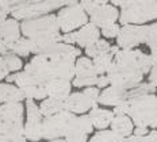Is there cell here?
<instances>
[{"instance_id":"11","label":"cell","mask_w":157,"mask_h":142,"mask_svg":"<svg viewBox=\"0 0 157 142\" xmlns=\"http://www.w3.org/2000/svg\"><path fill=\"white\" fill-rule=\"evenodd\" d=\"M114 62L134 68L137 71L142 72L144 75L150 72V69H152V57H150V54H146V53L138 50V49H133V50H122L121 49L114 56Z\"/></svg>"},{"instance_id":"18","label":"cell","mask_w":157,"mask_h":142,"mask_svg":"<svg viewBox=\"0 0 157 142\" xmlns=\"http://www.w3.org/2000/svg\"><path fill=\"white\" fill-rule=\"evenodd\" d=\"M99 39H100V30L91 22L76 31V44L80 48L87 49L88 46L94 45Z\"/></svg>"},{"instance_id":"29","label":"cell","mask_w":157,"mask_h":142,"mask_svg":"<svg viewBox=\"0 0 157 142\" xmlns=\"http://www.w3.org/2000/svg\"><path fill=\"white\" fill-rule=\"evenodd\" d=\"M88 142H127V138L115 134L113 130H100Z\"/></svg>"},{"instance_id":"14","label":"cell","mask_w":157,"mask_h":142,"mask_svg":"<svg viewBox=\"0 0 157 142\" xmlns=\"http://www.w3.org/2000/svg\"><path fill=\"white\" fill-rule=\"evenodd\" d=\"M64 103H65V111L71 112L73 115H83L94 108V104L91 103V100L83 92L71 94L65 99Z\"/></svg>"},{"instance_id":"1","label":"cell","mask_w":157,"mask_h":142,"mask_svg":"<svg viewBox=\"0 0 157 142\" xmlns=\"http://www.w3.org/2000/svg\"><path fill=\"white\" fill-rule=\"evenodd\" d=\"M23 71L30 73L42 85L56 79L72 81L76 76V61L58 56L38 54L26 64Z\"/></svg>"},{"instance_id":"27","label":"cell","mask_w":157,"mask_h":142,"mask_svg":"<svg viewBox=\"0 0 157 142\" xmlns=\"http://www.w3.org/2000/svg\"><path fill=\"white\" fill-rule=\"evenodd\" d=\"M25 100H45L48 98V92L45 85H30V87L22 88Z\"/></svg>"},{"instance_id":"10","label":"cell","mask_w":157,"mask_h":142,"mask_svg":"<svg viewBox=\"0 0 157 142\" xmlns=\"http://www.w3.org/2000/svg\"><path fill=\"white\" fill-rule=\"evenodd\" d=\"M73 117L75 115L71 112L63 111L57 115H53V117L45 118L44 125H42V138L48 141H53L65 137L67 129Z\"/></svg>"},{"instance_id":"17","label":"cell","mask_w":157,"mask_h":142,"mask_svg":"<svg viewBox=\"0 0 157 142\" xmlns=\"http://www.w3.org/2000/svg\"><path fill=\"white\" fill-rule=\"evenodd\" d=\"M58 42H63V35L60 33H50V34H45V35L31 38L30 39L31 53H34L35 56L44 54L49 48H52V46L58 44Z\"/></svg>"},{"instance_id":"20","label":"cell","mask_w":157,"mask_h":142,"mask_svg":"<svg viewBox=\"0 0 157 142\" xmlns=\"http://www.w3.org/2000/svg\"><path fill=\"white\" fill-rule=\"evenodd\" d=\"M45 88H46V92H48V98H53V99H57V100H65L71 95L72 84L71 81L56 79V80L46 83Z\"/></svg>"},{"instance_id":"15","label":"cell","mask_w":157,"mask_h":142,"mask_svg":"<svg viewBox=\"0 0 157 142\" xmlns=\"http://www.w3.org/2000/svg\"><path fill=\"white\" fill-rule=\"evenodd\" d=\"M94 130V126L88 115H75L67 129V137H88Z\"/></svg>"},{"instance_id":"25","label":"cell","mask_w":157,"mask_h":142,"mask_svg":"<svg viewBox=\"0 0 157 142\" xmlns=\"http://www.w3.org/2000/svg\"><path fill=\"white\" fill-rule=\"evenodd\" d=\"M80 79H92L98 77L96 69L94 67V61L88 57H78L76 61V76Z\"/></svg>"},{"instance_id":"42","label":"cell","mask_w":157,"mask_h":142,"mask_svg":"<svg viewBox=\"0 0 157 142\" xmlns=\"http://www.w3.org/2000/svg\"><path fill=\"white\" fill-rule=\"evenodd\" d=\"M149 131L148 129H138L136 127V130H134V135H137V137H145V135H148Z\"/></svg>"},{"instance_id":"13","label":"cell","mask_w":157,"mask_h":142,"mask_svg":"<svg viewBox=\"0 0 157 142\" xmlns=\"http://www.w3.org/2000/svg\"><path fill=\"white\" fill-rule=\"evenodd\" d=\"M119 11L117 7H114L113 4H104L100 8H98L92 15L90 16V21L92 25H95L98 29H103L106 26L114 25L119 19Z\"/></svg>"},{"instance_id":"9","label":"cell","mask_w":157,"mask_h":142,"mask_svg":"<svg viewBox=\"0 0 157 142\" xmlns=\"http://www.w3.org/2000/svg\"><path fill=\"white\" fill-rule=\"evenodd\" d=\"M21 30L25 38L31 39L50 33H60V26L57 22V15L49 14L41 18L23 21L21 23Z\"/></svg>"},{"instance_id":"21","label":"cell","mask_w":157,"mask_h":142,"mask_svg":"<svg viewBox=\"0 0 157 142\" xmlns=\"http://www.w3.org/2000/svg\"><path fill=\"white\" fill-rule=\"evenodd\" d=\"M88 117H90V121H91V123H92V126L100 131V130H106L109 126H111L115 115L110 110L96 107L90 111Z\"/></svg>"},{"instance_id":"7","label":"cell","mask_w":157,"mask_h":142,"mask_svg":"<svg viewBox=\"0 0 157 142\" xmlns=\"http://www.w3.org/2000/svg\"><path fill=\"white\" fill-rule=\"evenodd\" d=\"M144 75L142 72L137 71L134 68L126 67L122 64H117L114 62L113 67L110 68L107 77L110 80V84L114 87L122 88V90H133L137 85H140L144 80Z\"/></svg>"},{"instance_id":"5","label":"cell","mask_w":157,"mask_h":142,"mask_svg":"<svg viewBox=\"0 0 157 142\" xmlns=\"http://www.w3.org/2000/svg\"><path fill=\"white\" fill-rule=\"evenodd\" d=\"M23 104L6 103L0 106V140L25 137Z\"/></svg>"},{"instance_id":"37","label":"cell","mask_w":157,"mask_h":142,"mask_svg":"<svg viewBox=\"0 0 157 142\" xmlns=\"http://www.w3.org/2000/svg\"><path fill=\"white\" fill-rule=\"evenodd\" d=\"M8 75H11V73H10L7 65H6L4 58H3L2 56H0V81H2V80H6Z\"/></svg>"},{"instance_id":"38","label":"cell","mask_w":157,"mask_h":142,"mask_svg":"<svg viewBox=\"0 0 157 142\" xmlns=\"http://www.w3.org/2000/svg\"><path fill=\"white\" fill-rule=\"evenodd\" d=\"M63 42L67 45L73 46V44H76V31L68 33V34H63Z\"/></svg>"},{"instance_id":"44","label":"cell","mask_w":157,"mask_h":142,"mask_svg":"<svg viewBox=\"0 0 157 142\" xmlns=\"http://www.w3.org/2000/svg\"><path fill=\"white\" fill-rule=\"evenodd\" d=\"M148 137H150L152 140L157 141V130H150V131H149V134H148Z\"/></svg>"},{"instance_id":"30","label":"cell","mask_w":157,"mask_h":142,"mask_svg":"<svg viewBox=\"0 0 157 142\" xmlns=\"http://www.w3.org/2000/svg\"><path fill=\"white\" fill-rule=\"evenodd\" d=\"M11 52L16 54L18 57H27L31 53V46H30V39L22 37L21 39L15 42L11 48Z\"/></svg>"},{"instance_id":"2","label":"cell","mask_w":157,"mask_h":142,"mask_svg":"<svg viewBox=\"0 0 157 142\" xmlns=\"http://www.w3.org/2000/svg\"><path fill=\"white\" fill-rule=\"evenodd\" d=\"M126 115L133 121L134 126L138 129L157 127V96L146 95V96L126 102Z\"/></svg>"},{"instance_id":"8","label":"cell","mask_w":157,"mask_h":142,"mask_svg":"<svg viewBox=\"0 0 157 142\" xmlns=\"http://www.w3.org/2000/svg\"><path fill=\"white\" fill-rule=\"evenodd\" d=\"M57 22H58V26H60V30L64 34L73 33L76 29L80 30L83 26L90 23L88 22L87 12L80 6V3L61 8L57 14Z\"/></svg>"},{"instance_id":"19","label":"cell","mask_w":157,"mask_h":142,"mask_svg":"<svg viewBox=\"0 0 157 142\" xmlns=\"http://www.w3.org/2000/svg\"><path fill=\"white\" fill-rule=\"evenodd\" d=\"M0 34H2L4 42L10 46V49L12 48V45L15 44L18 39H21V34H22V30H21V25L19 22L14 18H8L7 21H4L0 25Z\"/></svg>"},{"instance_id":"16","label":"cell","mask_w":157,"mask_h":142,"mask_svg":"<svg viewBox=\"0 0 157 142\" xmlns=\"http://www.w3.org/2000/svg\"><path fill=\"white\" fill-rule=\"evenodd\" d=\"M129 91L122 90V88L114 87V85H110L106 90H103V92L100 94V100L99 103L103 106H113L114 108L119 107V106L125 104L127 100H129Z\"/></svg>"},{"instance_id":"12","label":"cell","mask_w":157,"mask_h":142,"mask_svg":"<svg viewBox=\"0 0 157 142\" xmlns=\"http://www.w3.org/2000/svg\"><path fill=\"white\" fill-rule=\"evenodd\" d=\"M26 114L27 119L25 123V137L27 141L38 142L42 138V125L45 118L34 100H26Z\"/></svg>"},{"instance_id":"6","label":"cell","mask_w":157,"mask_h":142,"mask_svg":"<svg viewBox=\"0 0 157 142\" xmlns=\"http://www.w3.org/2000/svg\"><path fill=\"white\" fill-rule=\"evenodd\" d=\"M68 6V2L54 0H34V2H14L11 7V16L16 21H30L49 15L52 11Z\"/></svg>"},{"instance_id":"23","label":"cell","mask_w":157,"mask_h":142,"mask_svg":"<svg viewBox=\"0 0 157 142\" xmlns=\"http://www.w3.org/2000/svg\"><path fill=\"white\" fill-rule=\"evenodd\" d=\"M111 130L121 137L129 138L134 133V123L127 115H115L111 123Z\"/></svg>"},{"instance_id":"36","label":"cell","mask_w":157,"mask_h":142,"mask_svg":"<svg viewBox=\"0 0 157 142\" xmlns=\"http://www.w3.org/2000/svg\"><path fill=\"white\" fill-rule=\"evenodd\" d=\"M152 69L149 72V84H152L153 87H157V57L152 56Z\"/></svg>"},{"instance_id":"46","label":"cell","mask_w":157,"mask_h":142,"mask_svg":"<svg viewBox=\"0 0 157 142\" xmlns=\"http://www.w3.org/2000/svg\"><path fill=\"white\" fill-rule=\"evenodd\" d=\"M156 96H157V95H156Z\"/></svg>"},{"instance_id":"45","label":"cell","mask_w":157,"mask_h":142,"mask_svg":"<svg viewBox=\"0 0 157 142\" xmlns=\"http://www.w3.org/2000/svg\"><path fill=\"white\" fill-rule=\"evenodd\" d=\"M49 142H67V141L63 140V138H60V140H53V141H49Z\"/></svg>"},{"instance_id":"3","label":"cell","mask_w":157,"mask_h":142,"mask_svg":"<svg viewBox=\"0 0 157 142\" xmlns=\"http://www.w3.org/2000/svg\"><path fill=\"white\" fill-rule=\"evenodd\" d=\"M155 41H157V23L142 26L127 25L121 27V33L117 38V46L122 50H133L142 44L150 45Z\"/></svg>"},{"instance_id":"4","label":"cell","mask_w":157,"mask_h":142,"mask_svg":"<svg viewBox=\"0 0 157 142\" xmlns=\"http://www.w3.org/2000/svg\"><path fill=\"white\" fill-rule=\"evenodd\" d=\"M113 6H122L119 21L123 26H142L157 18V3L153 2H113Z\"/></svg>"},{"instance_id":"34","label":"cell","mask_w":157,"mask_h":142,"mask_svg":"<svg viewBox=\"0 0 157 142\" xmlns=\"http://www.w3.org/2000/svg\"><path fill=\"white\" fill-rule=\"evenodd\" d=\"M14 2H6V0H2L0 2V25H2L4 21L8 19V15H11V7Z\"/></svg>"},{"instance_id":"35","label":"cell","mask_w":157,"mask_h":142,"mask_svg":"<svg viewBox=\"0 0 157 142\" xmlns=\"http://www.w3.org/2000/svg\"><path fill=\"white\" fill-rule=\"evenodd\" d=\"M119 33H121V26L117 25V23L110 25V26H106V27L102 29V34L106 38H118Z\"/></svg>"},{"instance_id":"33","label":"cell","mask_w":157,"mask_h":142,"mask_svg":"<svg viewBox=\"0 0 157 142\" xmlns=\"http://www.w3.org/2000/svg\"><path fill=\"white\" fill-rule=\"evenodd\" d=\"M83 94L91 100V103L94 104V108L98 107L99 104V100H100V92H99V88L98 87H90V88H86L83 91Z\"/></svg>"},{"instance_id":"41","label":"cell","mask_w":157,"mask_h":142,"mask_svg":"<svg viewBox=\"0 0 157 142\" xmlns=\"http://www.w3.org/2000/svg\"><path fill=\"white\" fill-rule=\"evenodd\" d=\"M109 84H110V80H109V77H107V75L99 76V79H98V83H96V87L98 88H104V90H106Z\"/></svg>"},{"instance_id":"26","label":"cell","mask_w":157,"mask_h":142,"mask_svg":"<svg viewBox=\"0 0 157 142\" xmlns=\"http://www.w3.org/2000/svg\"><path fill=\"white\" fill-rule=\"evenodd\" d=\"M111 52V45L109 42L106 41V39H99L98 42H95L94 45L88 46L86 49V54L88 58H98L100 57V56L103 54H109Z\"/></svg>"},{"instance_id":"31","label":"cell","mask_w":157,"mask_h":142,"mask_svg":"<svg viewBox=\"0 0 157 142\" xmlns=\"http://www.w3.org/2000/svg\"><path fill=\"white\" fill-rule=\"evenodd\" d=\"M3 58H4V62H6V65H7L10 73H12V72H14V73H18V72L23 68V62H22L21 57H18V56L14 54L12 52H10L8 54H6Z\"/></svg>"},{"instance_id":"32","label":"cell","mask_w":157,"mask_h":142,"mask_svg":"<svg viewBox=\"0 0 157 142\" xmlns=\"http://www.w3.org/2000/svg\"><path fill=\"white\" fill-rule=\"evenodd\" d=\"M104 4H107V2H94V0H83V2H80V6L84 8L87 15H90V16L92 15L98 8H100Z\"/></svg>"},{"instance_id":"22","label":"cell","mask_w":157,"mask_h":142,"mask_svg":"<svg viewBox=\"0 0 157 142\" xmlns=\"http://www.w3.org/2000/svg\"><path fill=\"white\" fill-rule=\"evenodd\" d=\"M25 100L21 88L8 83H0V104L6 103H22Z\"/></svg>"},{"instance_id":"39","label":"cell","mask_w":157,"mask_h":142,"mask_svg":"<svg viewBox=\"0 0 157 142\" xmlns=\"http://www.w3.org/2000/svg\"><path fill=\"white\" fill-rule=\"evenodd\" d=\"M127 142H157L155 140H152L150 137L145 135V137H137V135H132L127 138Z\"/></svg>"},{"instance_id":"24","label":"cell","mask_w":157,"mask_h":142,"mask_svg":"<svg viewBox=\"0 0 157 142\" xmlns=\"http://www.w3.org/2000/svg\"><path fill=\"white\" fill-rule=\"evenodd\" d=\"M64 102L65 100H57V99H53V98H46L45 100H42L41 104H39V111H41L42 117L49 118L65 111Z\"/></svg>"},{"instance_id":"40","label":"cell","mask_w":157,"mask_h":142,"mask_svg":"<svg viewBox=\"0 0 157 142\" xmlns=\"http://www.w3.org/2000/svg\"><path fill=\"white\" fill-rule=\"evenodd\" d=\"M10 52H11V49H10V46L4 42V39H3L2 34H0V56H2V57H4V56L8 54Z\"/></svg>"},{"instance_id":"43","label":"cell","mask_w":157,"mask_h":142,"mask_svg":"<svg viewBox=\"0 0 157 142\" xmlns=\"http://www.w3.org/2000/svg\"><path fill=\"white\" fill-rule=\"evenodd\" d=\"M148 48L150 50V54L156 56V57H157V41H155V42H152L150 45H148Z\"/></svg>"},{"instance_id":"28","label":"cell","mask_w":157,"mask_h":142,"mask_svg":"<svg viewBox=\"0 0 157 142\" xmlns=\"http://www.w3.org/2000/svg\"><path fill=\"white\" fill-rule=\"evenodd\" d=\"M92 61H94V67H95V69H96L98 76H104V75L109 73L110 68L113 67L114 56L111 54V53H109V54H103V56L95 58V60H92Z\"/></svg>"}]
</instances>
